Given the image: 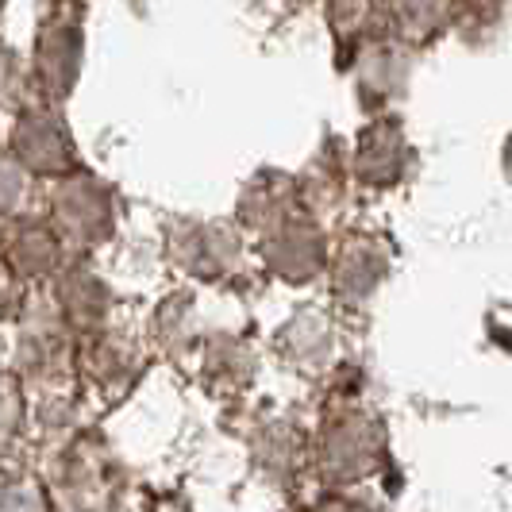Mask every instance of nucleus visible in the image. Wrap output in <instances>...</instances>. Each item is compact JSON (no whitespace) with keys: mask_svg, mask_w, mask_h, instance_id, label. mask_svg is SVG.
Listing matches in <instances>:
<instances>
[{"mask_svg":"<svg viewBox=\"0 0 512 512\" xmlns=\"http://www.w3.org/2000/svg\"><path fill=\"white\" fill-rule=\"evenodd\" d=\"M389 154L401 158V135L397 131H366V147H362V158H359L362 178L366 181L393 178L401 162H389Z\"/></svg>","mask_w":512,"mask_h":512,"instance_id":"nucleus-2","label":"nucleus"},{"mask_svg":"<svg viewBox=\"0 0 512 512\" xmlns=\"http://www.w3.org/2000/svg\"><path fill=\"white\" fill-rule=\"evenodd\" d=\"M320 266V243H316V231L293 228L282 235L278 251H274V270H282L289 278H312Z\"/></svg>","mask_w":512,"mask_h":512,"instance_id":"nucleus-1","label":"nucleus"}]
</instances>
